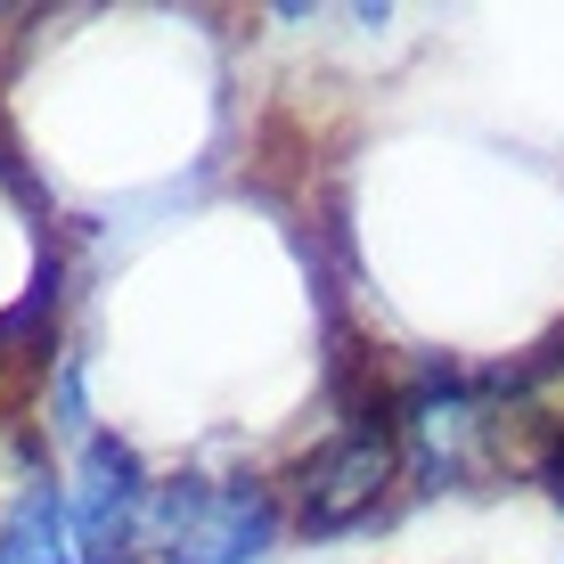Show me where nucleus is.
Listing matches in <instances>:
<instances>
[{
    "label": "nucleus",
    "instance_id": "obj_1",
    "mask_svg": "<svg viewBox=\"0 0 564 564\" xmlns=\"http://www.w3.org/2000/svg\"><path fill=\"white\" fill-rule=\"evenodd\" d=\"M508 401L482 393L475 377L425 368L410 393L393 401V442H401V475L417 491H475L482 475L508 466Z\"/></svg>",
    "mask_w": 564,
    "mask_h": 564
},
{
    "label": "nucleus",
    "instance_id": "obj_2",
    "mask_svg": "<svg viewBox=\"0 0 564 564\" xmlns=\"http://www.w3.org/2000/svg\"><path fill=\"white\" fill-rule=\"evenodd\" d=\"M286 499L262 475H164L148 508L155 564H262L286 532Z\"/></svg>",
    "mask_w": 564,
    "mask_h": 564
},
{
    "label": "nucleus",
    "instance_id": "obj_3",
    "mask_svg": "<svg viewBox=\"0 0 564 564\" xmlns=\"http://www.w3.org/2000/svg\"><path fill=\"white\" fill-rule=\"evenodd\" d=\"M401 482V442H393V401H360L352 417H336V434L319 442L295 482H286V516L303 532H352L384 508V491Z\"/></svg>",
    "mask_w": 564,
    "mask_h": 564
},
{
    "label": "nucleus",
    "instance_id": "obj_6",
    "mask_svg": "<svg viewBox=\"0 0 564 564\" xmlns=\"http://www.w3.org/2000/svg\"><path fill=\"white\" fill-rule=\"evenodd\" d=\"M532 475H540V491L564 508V442H549V451H532Z\"/></svg>",
    "mask_w": 564,
    "mask_h": 564
},
{
    "label": "nucleus",
    "instance_id": "obj_5",
    "mask_svg": "<svg viewBox=\"0 0 564 564\" xmlns=\"http://www.w3.org/2000/svg\"><path fill=\"white\" fill-rule=\"evenodd\" d=\"M0 564H83L74 549V516H66V482L42 475L0 508Z\"/></svg>",
    "mask_w": 564,
    "mask_h": 564
},
{
    "label": "nucleus",
    "instance_id": "obj_4",
    "mask_svg": "<svg viewBox=\"0 0 564 564\" xmlns=\"http://www.w3.org/2000/svg\"><path fill=\"white\" fill-rule=\"evenodd\" d=\"M148 508H155V482L131 442L90 434L74 451L66 475V516H74V549L83 564H140L148 556Z\"/></svg>",
    "mask_w": 564,
    "mask_h": 564
}]
</instances>
